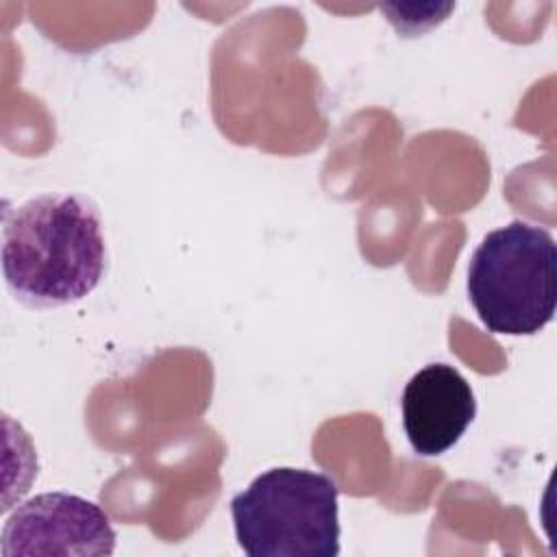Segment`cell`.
<instances>
[{
    "label": "cell",
    "mask_w": 557,
    "mask_h": 557,
    "mask_svg": "<svg viewBox=\"0 0 557 557\" xmlns=\"http://www.w3.org/2000/svg\"><path fill=\"white\" fill-rule=\"evenodd\" d=\"M107 270L96 202L83 194H41L4 213L2 274L24 305L50 309L89 296Z\"/></svg>",
    "instance_id": "1"
},
{
    "label": "cell",
    "mask_w": 557,
    "mask_h": 557,
    "mask_svg": "<svg viewBox=\"0 0 557 557\" xmlns=\"http://www.w3.org/2000/svg\"><path fill=\"white\" fill-rule=\"evenodd\" d=\"M468 298L487 331L533 335L555 315L557 244L540 224L490 231L470 257Z\"/></svg>",
    "instance_id": "2"
},
{
    "label": "cell",
    "mask_w": 557,
    "mask_h": 557,
    "mask_svg": "<svg viewBox=\"0 0 557 557\" xmlns=\"http://www.w3.org/2000/svg\"><path fill=\"white\" fill-rule=\"evenodd\" d=\"M231 516L248 557L339 555V487L329 474L265 470L233 496Z\"/></svg>",
    "instance_id": "3"
},
{
    "label": "cell",
    "mask_w": 557,
    "mask_h": 557,
    "mask_svg": "<svg viewBox=\"0 0 557 557\" xmlns=\"http://www.w3.org/2000/svg\"><path fill=\"white\" fill-rule=\"evenodd\" d=\"M0 540L2 557H96L115 550L109 516L96 503L65 492H46L22 503L7 518Z\"/></svg>",
    "instance_id": "4"
},
{
    "label": "cell",
    "mask_w": 557,
    "mask_h": 557,
    "mask_svg": "<svg viewBox=\"0 0 557 557\" xmlns=\"http://www.w3.org/2000/svg\"><path fill=\"white\" fill-rule=\"evenodd\" d=\"M403 429L422 457L453 448L476 416V398L468 379L450 363H426L405 385L400 396Z\"/></svg>",
    "instance_id": "5"
}]
</instances>
